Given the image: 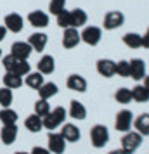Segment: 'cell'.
I'll return each mask as SVG.
<instances>
[{"mask_svg": "<svg viewBox=\"0 0 149 154\" xmlns=\"http://www.w3.org/2000/svg\"><path fill=\"white\" fill-rule=\"evenodd\" d=\"M29 71H31V66H29L28 61H23V59H19V61H17V64L14 66V69L11 71V73H16V75H19V76L24 78Z\"/></svg>", "mask_w": 149, "mask_h": 154, "instance_id": "1f68e13d", "label": "cell"}, {"mask_svg": "<svg viewBox=\"0 0 149 154\" xmlns=\"http://www.w3.org/2000/svg\"><path fill=\"white\" fill-rule=\"evenodd\" d=\"M132 100H137V102H147L149 100V92L144 88V85H137L132 90Z\"/></svg>", "mask_w": 149, "mask_h": 154, "instance_id": "f1b7e54d", "label": "cell"}, {"mask_svg": "<svg viewBox=\"0 0 149 154\" xmlns=\"http://www.w3.org/2000/svg\"><path fill=\"white\" fill-rule=\"evenodd\" d=\"M0 59H2V50H0Z\"/></svg>", "mask_w": 149, "mask_h": 154, "instance_id": "7bdbcfd3", "label": "cell"}, {"mask_svg": "<svg viewBox=\"0 0 149 154\" xmlns=\"http://www.w3.org/2000/svg\"><path fill=\"white\" fill-rule=\"evenodd\" d=\"M116 75H120V76H123V78L130 76V63H128V61H120V63H116Z\"/></svg>", "mask_w": 149, "mask_h": 154, "instance_id": "e575fe53", "label": "cell"}, {"mask_svg": "<svg viewBox=\"0 0 149 154\" xmlns=\"http://www.w3.org/2000/svg\"><path fill=\"white\" fill-rule=\"evenodd\" d=\"M114 99H116V102H120V104H128V102H132V90L121 87V88L116 90Z\"/></svg>", "mask_w": 149, "mask_h": 154, "instance_id": "4dcf8cb0", "label": "cell"}, {"mask_svg": "<svg viewBox=\"0 0 149 154\" xmlns=\"http://www.w3.org/2000/svg\"><path fill=\"white\" fill-rule=\"evenodd\" d=\"M142 144V135L139 132H127L121 139V151L125 154H134Z\"/></svg>", "mask_w": 149, "mask_h": 154, "instance_id": "7a4b0ae2", "label": "cell"}, {"mask_svg": "<svg viewBox=\"0 0 149 154\" xmlns=\"http://www.w3.org/2000/svg\"><path fill=\"white\" fill-rule=\"evenodd\" d=\"M123 43L130 49H139L142 47V36L139 33H127L123 35Z\"/></svg>", "mask_w": 149, "mask_h": 154, "instance_id": "4316f807", "label": "cell"}, {"mask_svg": "<svg viewBox=\"0 0 149 154\" xmlns=\"http://www.w3.org/2000/svg\"><path fill=\"white\" fill-rule=\"evenodd\" d=\"M47 42H49V36L45 35V33H40V31L29 35V38H28V43L31 45V49L36 50V52H42V50L45 49Z\"/></svg>", "mask_w": 149, "mask_h": 154, "instance_id": "2e32d148", "label": "cell"}, {"mask_svg": "<svg viewBox=\"0 0 149 154\" xmlns=\"http://www.w3.org/2000/svg\"><path fill=\"white\" fill-rule=\"evenodd\" d=\"M31 52H33V49L28 42H14L12 47H11V54L16 56L17 59H23V61H28Z\"/></svg>", "mask_w": 149, "mask_h": 154, "instance_id": "ba28073f", "label": "cell"}, {"mask_svg": "<svg viewBox=\"0 0 149 154\" xmlns=\"http://www.w3.org/2000/svg\"><path fill=\"white\" fill-rule=\"evenodd\" d=\"M125 21V16L118 12V11H111V12H107L104 16V28L106 29H116L120 28L121 24Z\"/></svg>", "mask_w": 149, "mask_h": 154, "instance_id": "5bb4252c", "label": "cell"}, {"mask_svg": "<svg viewBox=\"0 0 149 154\" xmlns=\"http://www.w3.org/2000/svg\"><path fill=\"white\" fill-rule=\"evenodd\" d=\"M28 23L35 28H45L49 24V14H45L43 11H33L28 14Z\"/></svg>", "mask_w": 149, "mask_h": 154, "instance_id": "9a60e30c", "label": "cell"}, {"mask_svg": "<svg viewBox=\"0 0 149 154\" xmlns=\"http://www.w3.org/2000/svg\"><path fill=\"white\" fill-rule=\"evenodd\" d=\"M80 38L87 43V45H97L102 38V29L99 26H87L82 33H80Z\"/></svg>", "mask_w": 149, "mask_h": 154, "instance_id": "5b68a950", "label": "cell"}, {"mask_svg": "<svg viewBox=\"0 0 149 154\" xmlns=\"http://www.w3.org/2000/svg\"><path fill=\"white\" fill-rule=\"evenodd\" d=\"M66 87L70 88V90H75V92H80V94H83L87 90V80L82 75H76V73H73L68 76L66 80Z\"/></svg>", "mask_w": 149, "mask_h": 154, "instance_id": "4fadbf2b", "label": "cell"}, {"mask_svg": "<svg viewBox=\"0 0 149 154\" xmlns=\"http://www.w3.org/2000/svg\"><path fill=\"white\" fill-rule=\"evenodd\" d=\"M142 47L149 49V28H147V31H146V35L142 36Z\"/></svg>", "mask_w": 149, "mask_h": 154, "instance_id": "74e56055", "label": "cell"}, {"mask_svg": "<svg viewBox=\"0 0 149 154\" xmlns=\"http://www.w3.org/2000/svg\"><path fill=\"white\" fill-rule=\"evenodd\" d=\"M109 154H125V152H123L121 149H116V151H111V152H109Z\"/></svg>", "mask_w": 149, "mask_h": 154, "instance_id": "60d3db41", "label": "cell"}, {"mask_svg": "<svg viewBox=\"0 0 149 154\" xmlns=\"http://www.w3.org/2000/svg\"><path fill=\"white\" fill-rule=\"evenodd\" d=\"M24 83L28 85L29 88H33V90H38L43 83H45V80H43V75L42 73H38V71H29L28 75L24 76Z\"/></svg>", "mask_w": 149, "mask_h": 154, "instance_id": "ffe728a7", "label": "cell"}, {"mask_svg": "<svg viewBox=\"0 0 149 154\" xmlns=\"http://www.w3.org/2000/svg\"><path fill=\"white\" fill-rule=\"evenodd\" d=\"M17 125H2V130H0V140L2 144L5 146H12L17 139Z\"/></svg>", "mask_w": 149, "mask_h": 154, "instance_id": "30bf717a", "label": "cell"}, {"mask_svg": "<svg viewBox=\"0 0 149 154\" xmlns=\"http://www.w3.org/2000/svg\"><path fill=\"white\" fill-rule=\"evenodd\" d=\"M130 76L134 80H142L146 76V64L142 59H132L130 61Z\"/></svg>", "mask_w": 149, "mask_h": 154, "instance_id": "ac0fdd59", "label": "cell"}, {"mask_svg": "<svg viewBox=\"0 0 149 154\" xmlns=\"http://www.w3.org/2000/svg\"><path fill=\"white\" fill-rule=\"evenodd\" d=\"M68 114H70L73 119H85L87 118V107L82 102H78V100H71L70 102V111H68Z\"/></svg>", "mask_w": 149, "mask_h": 154, "instance_id": "d6986e66", "label": "cell"}, {"mask_svg": "<svg viewBox=\"0 0 149 154\" xmlns=\"http://www.w3.org/2000/svg\"><path fill=\"white\" fill-rule=\"evenodd\" d=\"M17 112L12 109V107H2L0 109V121H2V125H16L17 123Z\"/></svg>", "mask_w": 149, "mask_h": 154, "instance_id": "cb8c5ba5", "label": "cell"}, {"mask_svg": "<svg viewBox=\"0 0 149 154\" xmlns=\"http://www.w3.org/2000/svg\"><path fill=\"white\" fill-rule=\"evenodd\" d=\"M134 126L141 135H149V114L147 112L137 116V118L134 119Z\"/></svg>", "mask_w": 149, "mask_h": 154, "instance_id": "484cf974", "label": "cell"}, {"mask_svg": "<svg viewBox=\"0 0 149 154\" xmlns=\"http://www.w3.org/2000/svg\"><path fill=\"white\" fill-rule=\"evenodd\" d=\"M47 149L52 154H64V151H66V140L63 139V135L61 133H49Z\"/></svg>", "mask_w": 149, "mask_h": 154, "instance_id": "8992f818", "label": "cell"}, {"mask_svg": "<svg viewBox=\"0 0 149 154\" xmlns=\"http://www.w3.org/2000/svg\"><path fill=\"white\" fill-rule=\"evenodd\" d=\"M80 33L76 28H66L63 35V47L64 49H75L80 43Z\"/></svg>", "mask_w": 149, "mask_h": 154, "instance_id": "7c38bea8", "label": "cell"}, {"mask_svg": "<svg viewBox=\"0 0 149 154\" xmlns=\"http://www.w3.org/2000/svg\"><path fill=\"white\" fill-rule=\"evenodd\" d=\"M49 112H50L49 100H45V99H38V100L35 102V114L36 116H40V118H45Z\"/></svg>", "mask_w": 149, "mask_h": 154, "instance_id": "f546056e", "label": "cell"}, {"mask_svg": "<svg viewBox=\"0 0 149 154\" xmlns=\"http://www.w3.org/2000/svg\"><path fill=\"white\" fill-rule=\"evenodd\" d=\"M29 154H52L49 151V149H47V147H40V146H35L33 147V149H31V152Z\"/></svg>", "mask_w": 149, "mask_h": 154, "instance_id": "8d00e7d4", "label": "cell"}, {"mask_svg": "<svg viewBox=\"0 0 149 154\" xmlns=\"http://www.w3.org/2000/svg\"><path fill=\"white\" fill-rule=\"evenodd\" d=\"M12 100H14L12 90L7 88V87H2V88H0V106H2V107H11V106H12Z\"/></svg>", "mask_w": 149, "mask_h": 154, "instance_id": "83f0119b", "label": "cell"}, {"mask_svg": "<svg viewBox=\"0 0 149 154\" xmlns=\"http://www.w3.org/2000/svg\"><path fill=\"white\" fill-rule=\"evenodd\" d=\"M4 26L11 31V33H19L23 29V26H24V23H23V16L17 14V12H11V14H7L5 17H4Z\"/></svg>", "mask_w": 149, "mask_h": 154, "instance_id": "52a82bcc", "label": "cell"}, {"mask_svg": "<svg viewBox=\"0 0 149 154\" xmlns=\"http://www.w3.org/2000/svg\"><path fill=\"white\" fill-rule=\"evenodd\" d=\"M97 73L104 78H111L116 75V63L111 59H99L97 61Z\"/></svg>", "mask_w": 149, "mask_h": 154, "instance_id": "8fae6325", "label": "cell"}, {"mask_svg": "<svg viewBox=\"0 0 149 154\" xmlns=\"http://www.w3.org/2000/svg\"><path fill=\"white\" fill-rule=\"evenodd\" d=\"M16 154H29V152H24V151H17Z\"/></svg>", "mask_w": 149, "mask_h": 154, "instance_id": "b9f144b4", "label": "cell"}, {"mask_svg": "<svg viewBox=\"0 0 149 154\" xmlns=\"http://www.w3.org/2000/svg\"><path fill=\"white\" fill-rule=\"evenodd\" d=\"M56 19H57V24L61 26V28H71V16H70V11H66L64 9L63 12H59V14L56 16Z\"/></svg>", "mask_w": 149, "mask_h": 154, "instance_id": "d6a6232c", "label": "cell"}, {"mask_svg": "<svg viewBox=\"0 0 149 154\" xmlns=\"http://www.w3.org/2000/svg\"><path fill=\"white\" fill-rule=\"evenodd\" d=\"M61 135H63V139L66 142H71V144H75V142H78L80 140V128L75 123H64L61 126Z\"/></svg>", "mask_w": 149, "mask_h": 154, "instance_id": "9c48e42d", "label": "cell"}, {"mask_svg": "<svg viewBox=\"0 0 149 154\" xmlns=\"http://www.w3.org/2000/svg\"><path fill=\"white\" fill-rule=\"evenodd\" d=\"M144 88L149 92V76H144Z\"/></svg>", "mask_w": 149, "mask_h": 154, "instance_id": "ab89813d", "label": "cell"}, {"mask_svg": "<svg viewBox=\"0 0 149 154\" xmlns=\"http://www.w3.org/2000/svg\"><path fill=\"white\" fill-rule=\"evenodd\" d=\"M36 69H38V73H42L43 76H45V75H52L54 69H56V61H54V57L43 56L42 59L38 61V64H36Z\"/></svg>", "mask_w": 149, "mask_h": 154, "instance_id": "e0dca14e", "label": "cell"}, {"mask_svg": "<svg viewBox=\"0 0 149 154\" xmlns=\"http://www.w3.org/2000/svg\"><path fill=\"white\" fill-rule=\"evenodd\" d=\"M90 142H92L94 147H104L109 142V130H107V126L104 125H94L90 128Z\"/></svg>", "mask_w": 149, "mask_h": 154, "instance_id": "3957f363", "label": "cell"}, {"mask_svg": "<svg viewBox=\"0 0 149 154\" xmlns=\"http://www.w3.org/2000/svg\"><path fill=\"white\" fill-rule=\"evenodd\" d=\"M64 7H66V0H50V4H49L50 14H54V16H57L59 12H63Z\"/></svg>", "mask_w": 149, "mask_h": 154, "instance_id": "836d02e7", "label": "cell"}, {"mask_svg": "<svg viewBox=\"0 0 149 154\" xmlns=\"http://www.w3.org/2000/svg\"><path fill=\"white\" fill-rule=\"evenodd\" d=\"M17 57L16 56H12V54H9V56H5V57H2V64H4V69L5 71H12L14 69V66L17 64Z\"/></svg>", "mask_w": 149, "mask_h": 154, "instance_id": "d590c367", "label": "cell"}, {"mask_svg": "<svg viewBox=\"0 0 149 154\" xmlns=\"http://www.w3.org/2000/svg\"><path fill=\"white\" fill-rule=\"evenodd\" d=\"M2 82H4V87H7V88H11V90H16V88H21L23 76L16 75V73H11V71H5Z\"/></svg>", "mask_w": 149, "mask_h": 154, "instance_id": "44dd1931", "label": "cell"}, {"mask_svg": "<svg viewBox=\"0 0 149 154\" xmlns=\"http://www.w3.org/2000/svg\"><path fill=\"white\" fill-rule=\"evenodd\" d=\"M5 35H7V28L5 26H0V42L5 38Z\"/></svg>", "mask_w": 149, "mask_h": 154, "instance_id": "f35d334b", "label": "cell"}, {"mask_svg": "<svg viewBox=\"0 0 149 154\" xmlns=\"http://www.w3.org/2000/svg\"><path fill=\"white\" fill-rule=\"evenodd\" d=\"M66 116H68V111L64 109V107H54V109H50V112L45 116V118H42L43 121V128L45 130H49V132H54L56 128H59V126L64 125V119H66Z\"/></svg>", "mask_w": 149, "mask_h": 154, "instance_id": "6da1fadb", "label": "cell"}, {"mask_svg": "<svg viewBox=\"0 0 149 154\" xmlns=\"http://www.w3.org/2000/svg\"><path fill=\"white\" fill-rule=\"evenodd\" d=\"M71 16V28H76L78 29L80 26H85L87 19H88V16L83 9H73L70 12Z\"/></svg>", "mask_w": 149, "mask_h": 154, "instance_id": "7402d4cb", "label": "cell"}, {"mask_svg": "<svg viewBox=\"0 0 149 154\" xmlns=\"http://www.w3.org/2000/svg\"><path fill=\"white\" fill-rule=\"evenodd\" d=\"M24 128H26L28 132H31V133H38L43 128L42 118H40V116H36L35 112H33V114H29L28 118L24 119Z\"/></svg>", "mask_w": 149, "mask_h": 154, "instance_id": "603a6c76", "label": "cell"}, {"mask_svg": "<svg viewBox=\"0 0 149 154\" xmlns=\"http://www.w3.org/2000/svg\"><path fill=\"white\" fill-rule=\"evenodd\" d=\"M36 92H38V97H40V99L49 100L50 97H54L57 92H59V88H57L56 83H52V82H45V83H43Z\"/></svg>", "mask_w": 149, "mask_h": 154, "instance_id": "d4e9b609", "label": "cell"}, {"mask_svg": "<svg viewBox=\"0 0 149 154\" xmlns=\"http://www.w3.org/2000/svg\"><path fill=\"white\" fill-rule=\"evenodd\" d=\"M132 125H134V114L128 111V109H121V111L116 114L114 128L121 133H127V132H130Z\"/></svg>", "mask_w": 149, "mask_h": 154, "instance_id": "277c9868", "label": "cell"}]
</instances>
